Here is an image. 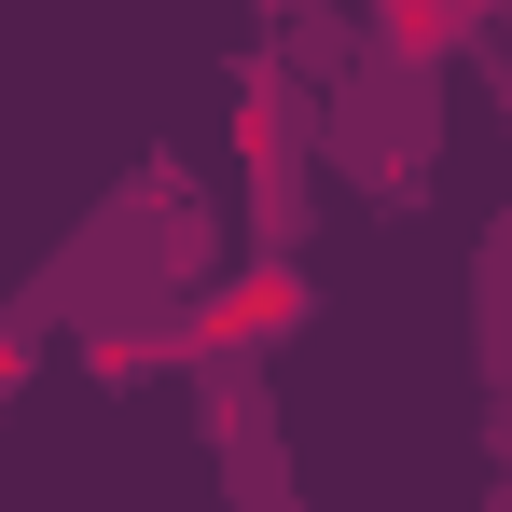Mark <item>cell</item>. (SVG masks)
Instances as JSON below:
<instances>
[{"mask_svg": "<svg viewBox=\"0 0 512 512\" xmlns=\"http://www.w3.org/2000/svg\"><path fill=\"white\" fill-rule=\"evenodd\" d=\"M485 512H512V485H499V499H485Z\"/></svg>", "mask_w": 512, "mask_h": 512, "instance_id": "cell-6", "label": "cell"}, {"mask_svg": "<svg viewBox=\"0 0 512 512\" xmlns=\"http://www.w3.org/2000/svg\"><path fill=\"white\" fill-rule=\"evenodd\" d=\"M305 153L374 222H416L429 180H443V14H360V56L319 97V139Z\"/></svg>", "mask_w": 512, "mask_h": 512, "instance_id": "cell-2", "label": "cell"}, {"mask_svg": "<svg viewBox=\"0 0 512 512\" xmlns=\"http://www.w3.org/2000/svg\"><path fill=\"white\" fill-rule=\"evenodd\" d=\"M499 125H512V111H499Z\"/></svg>", "mask_w": 512, "mask_h": 512, "instance_id": "cell-7", "label": "cell"}, {"mask_svg": "<svg viewBox=\"0 0 512 512\" xmlns=\"http://www.w3.org/2000/svg\"><path fill=\"white\" fill-rule=\"evenodd\" d=\"M471 360H485V402H512V208H485L471 236Z\"/></svg>", "mask_w": 512, "mask_h": 512, "instance_id": "cell-4", "label": "cell"}, {"mask_svg": "<svg viewBox=\"0 0 512 512\" xmlns=\"http://www.w3.org/2000/svg\"><path fill=\"white\" fill-rule=\"evenodd\" d=\"M485 457H499V485H512V402H485Z\"/></svg>", "mask_w": 512, "mask_h": 512, "instance_id": "cell-5", "label": "cell"}, {"mask_svg": "<svg viewBox=\"0 0 512 512\" xmlns=\"http://www.w3.org/2000/svg\"><path fill=\"white\" fill-rule=\"evenodd\" d=\"M180 388H194V429H208L222 512H305L291 429H277V346L263 333H208V346H180Z\"/></svg>", "mask_w": 512, "mask_h": 512, "instance_id": "cell-3", "label": "cell"}, {"mask_svg": "<svg viewBox=\"0 0 512 512\" xmlns=\"http://www.w3.org/2000/svg\"><path fill=\"white\" fill-rule=\"evenodd\" d=\"M222 277H236L222 194L194 180V153H139V167L42 250V277L14 291V319H28L42 346L70 333L97 374H153V360H180V346H208Z\"/></svg>", "mask_w": 512, "mask_h": 512, "instance_id": "cell-1", "label": "cell"}]
</instances>
